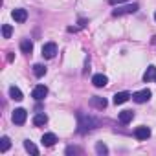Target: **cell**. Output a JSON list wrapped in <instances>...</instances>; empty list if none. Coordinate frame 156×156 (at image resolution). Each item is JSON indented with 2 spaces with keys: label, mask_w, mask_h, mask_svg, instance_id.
Here are the masks:
<instances>
[{
  "label": "cell",
  "mask_w": 156,
  "mask_h": 156,
  "mask_svg": "<svg viewBox=\"0 0 156 156\" xmlns=\"http://www.w3.org/2000/svg\"><path fill=\"white\" fill-rule=\"evenodd\" d=\"M9 96H11V99H15V101H22V98H24L19 87H11V88H9Z\"/></svg>",
  "instance_id": "cell-16"
},
{
  "label": "cell",
  "mask_w": 156,
  "mask_h": 156,
  "mask_svg": "<svg viewBox=\"0 0 156 156\" xmlns=\"http://www.w3.org/2000/svg\"><path fill=\"white\" fill-rule=\"evenodd\" d=\"M11 33H13V28H11L9 24H4V26H2V35H4V39H9Z\"/></svg>",
  "instance_id": "cell-22"
},
{
  "label": "cell",
  "mask_w": 156,
  "mask_h": 156,
  "mask_svg": "<svg viewBox=\"0 0 156 156\" xmlns=\"http://www.w3.org/2000/svg\"><path fill=\"white\" fill-rule=\"evenodd\" d=\"M130 98H132V96H130L129 92H118V94L114 96V99H112V101H114V105H123V103H125V101H129Z\"/></svg>",
  "instance_id": "cell-12"
},
{
  "label": "cell",
  "mask_w": 156,
  "mask_h": 156,
  "mask_svg": "<svg viewBox=\"0 0 156 156\" xmlns=\"http://www.w3.org/2000/svg\"><path fill=\"white\" fill-rule=\"evenodd\" d=\"M151 90L149 88H145V90H140V92H136V94H132V99L136 101V103H145V101H149L151 99Z\"/></svg>",
  "instance_id": "cell-6"
},
{
  "label": "cell",
  "mask_w": 156,
  "mask_h": 156,
  "mask_svg": "<svg viewBox=\"0 0 156 156\" xmlns=\"http://www.w3.org/2000/svg\"><path fill=\"white\" fill-rule=\"evenodd\" d=\"M46 96H48V88H46L44 85H37V87L33 88V92H31V98H33L35 101H42Z\"/></svg>",
  "instance_id": "cell-5"
},
{
  "label": "cell",
  "mask_w": 156,
  "mask_h": 156,
  "mask_svg": "<svg viewBox=\"0 0 156 156\" xmlns=\"http://www.w3.org/2000/svg\"><path fill=\"white\" fill-rule=\"evenodd\" d=\"M9 147H11L9 138H8V136H2V140H0V152H6Z\"/></svg>",
  "instance_id": "cell-18"
},
{
  "label": "cell",
  "mask_w": 156,
  "mask_h": 156,
  "mask_svg": "<svg viewBox=\"0 0 156 156\" xmlns=\"http://www.w3.org/2000/svg\"><path fill=\"white\" fill-rule=\"evenodd\" d=\"M96 152H98V154H107L108 149H107V145H105L103 141H98V143H96Z\"/></svg>",
  "instance_id": "cell-21"
},
{
  "label": "cell",
  "mask_w": 156,
  "mask_h": 156,
  "mask_svg": "<svg viewBox=\"0 0 156 156\" xmlns=\"http://www.w3.org/2000/svg\"><path fill=\"white\" fill-rule=\"evenodd\" d=\"M134 136H136V140H147L151 136V129L149 127H138L134 130Z\"/></svg>",
  "instance_id": "cell-11"
},
{
  "label": "cell",
  "mask_w": 156,
  "mask_h": 156,
  "mask_svg": "<svg viewBox=\"0 0 156 156\" xmlns=\"http://www.w3.org/2000/svg\"><path fill=\"white\" fill-rule=\"evenodd\" d=\"M140 9V6L138 4H129V6H123V8H118V9H114L112 11V15L114 17H121V15H132V13H136Z\"/></svg>",
  "instance_id": "cell-2"
},
{
  "label": "cell",
  "mask_w": 156,
  "mask_h": 156,
  "mask_svg": "<svg viewBox=\"0 0 156 156\" xmlns=\"http://www.w3.org/2000/svg\"><path fill=\"white\" fill-rule=\"evenodd\" d=\"M108 2H110L112 6H116V4H123V2H127V0H108Z\"/></svg>",
  "instance_id": "cell-24"
},
{
  "label": "cell",
  "mask_w": 156,
  "mask_h": 156,
  "mask_svg": "<svg viewBox=\"0 0 156 156\" xmlns=\"http://www.w3.org/2000/svg\"><path fill=\"white\" fill-rule=\"evenodd\" d=\"M11 17L15 19V22H24L28 19V11L22 9V8H19V9H13L11 11Z\"/></svg>",
  "instance_id": "cell-8"
},
{
  "label": "cell",
  "mask_w": 156,
  "mask_h": 156,
  "mask_svg": "<svg viewBox=\"0 0 156 156\" xmlns=\"http://www.w3.org/2000/svg\"><path fill=\"white\" fill-rule=\"evenodd\" d=\"M154 77H156V66H152V64H151V66L147 68V72L143 73V81H145V83H149V81H152V79H154Z\"/></svg>",
  "instance_id": "cell-15"
},
{
  "label": "cell",
  "mask_w": 156,
  "mask_h": 156,
  "mask_svg": "<svg viewBox=\"0 0 156 156\" xmlns=\"http://www.w3.org/2000/svg\"><path fill=\"white\" fill-rule=\"evenodd\" d=\"M90 105L94 107V108H99V110H103V108H107V99L105 98H99V96H94L92 99H90Z\"/></svg>",
  "instance_id": "cell-9"
},
{
  "label": "cell",
  "mask_w": 156,
  "mask_h": 156,
  "mask_svg": "<svg viewBox=\"0 0 156 156\" xmlns=\"http://www.w3.org/2000/svg\"><path fill=\"white\" fill-rule=\"evenodd\" d=\"M92 83H94V87L103 88V87H107V83H108V77L103 75V73H96V75L92 77Z\"/></svg>",
  "instance_id": "cell-7"
},
{
  "label": "cell",
  "mask_w": 156,
  "mask_h": 156,
  "mask_svg": "<svg viewBox=\"0 0 156 156\" xmlns=\"http://www.w3.org/2000/svg\"><path fill=\"white\" fill-rule=\"evenodd\" d=\"M154 20H156V13H154Z\"/></svg>",
  "instance_id": "cell-25"
},
{
  "label": "cell",
  "mask_w": 156,
  "mask_h": 156,
  "mask_svg": "<svg viewBox=\"0 0 156 156\" xmlns=\"http://www.w3.org/2000/svg\"><path fill=\"white\" fill-rule=\"evenodd\" d=\"M55 53H57V44L55 42H46L42 46V57L44 59H53Z\"/></svg>",
  "instance_id": "cell-4"
},
{
  "label": "cell",
  "mask_w": 156,
  "mask_h": 156,
  "mask_svg": "<svg viewBox=\"0 0 156 156\" xmlns=\"http://www.w3.org/2000/svg\"><path fill=\"white\" fill-rule=\"evenodd\" d=\"M132 118H134V112H132V110H123V112H119V123H123V125L130 123Z\"/></svg>",
  "instance_id": "cell-13"
},
{
  "label": "cell",
  "mask_w": 156,
  "mask_h": 156,
  "mask_svg": "<svg viewBox=\"0 0 156 156\" xmlns=\"http://www.w3.org/2000/svg\"><path fill=\"white\" fill-rule=\"evenodd\" d=\"M96 125H98V121L96 119H92L90 116H85V114H79V130L81 134H85V132H88V130H92V129H96Z\"/></svg>",
  "instance_id": "cell-1"
},
{
  "label": "cell",
  "mask_w": 156,
  "mask_h": 156,
  "mask_svg": "<svg viewBox=\"0 0 156 156\" xmlns=\"http://www.w3.org/2000/svg\"><path fill=\"white\" fill-rule=\"evenodd\" d=\"M55 141H57V136H55L53 132H48V134H44V136L41 138V143H42L44 147H53Z\"/></svg>",
  "instance_id": "cell-10"
},
{
  "label": "cell",
  "mask_w": 156,
  "mask_h": 156,
  "mask_svg": "<svg viewBox=\"0 0 156 156\" xmlns=\"http://www.w3.org/2000/svg\"><path fill=\"white\" fill-rule=\"evenodd\" d=\"M79 152H81L79 147H68L66 149V154H79Z\"/></svg>",
  "instance_id": "cell-23"
},
{
  "label": "cell",
  "mask_w": 156,
  "mask_h": 156,
  "mask_svg": "<svg viewBox=\"0 0 156 156\" xmlns=\"http://www.w3.org/2000/svg\"><path fill=\"white\" fill-rule=\"evenodd\" d=\"M33 73H35L37 77H42V75L46 73V66H44V64H35V66H33Z\"/></svg>",
  "instance_id": "cell-19"
},
{
  "label": "cell",
  "mask_w": 156,
  "mask_h": 156,
  "mask_svg": "<svg viewBox=\"0 0 156 156\" xmlns=\"http://www.w3.org/2000/svg\"><path fill=\"white\" fill-rule=\"evenodd\" d=\"M20 50H22V53H31V51H33L31 41H30V39H24V41L20 42Z\"/></svg>",
  "instance_id": "cell-17"
},
{
  "label": "cell",
  "mask_w": 156,
  "mask_h": 156,
  "mask_svg": "<svg viewBox=\"0 0 156 156\" xmlns=\"http://www.w3.org/2000/svg\"><path fill=\"white\" fill-rule=\"evenodd\" d=\"M154 81H156V77H154Z\"/></svg>",
  "instance_id": "cell-26"
},
{
  "label": "cell",
  "mask_w": 156,
  "mask_h": 156,
  "mask_svg": "<svg viewBox=\"0 0 156 156\" xmlns=\"http://www.w3.org/2000/svg\"><path fill=\"white\" fill-rule=\"evenodd\" d=\"M46 123H48V116H46L44 112L35 114V118H33V125H35V127H42V125H46Z\"/></svg>",
  "instance_id": "cell-14"
},
{
  "label": "cell",
  "mask_w": 156,
  "mask_h": 156,
  "mask_svg": "<svg viewBox=\"0 0 156 156\" xmlns=\"http://www.w3.org/2000/svg\"><path fill=\"white\" fill-rule=\"evenodd\" d=\"M11 119H13L15 125H24L26 119H28V112L24 108H15L13 114H11Z\"/></svg>",
  "instance_id": "cell-3"
},
{
  "label": "cell",
  "mask_w": 156,
  "mask_h": 156,
  "mask_svg": "<svg viewBox=\"0 0 156 156\" xmlns=\"http://www.w3.org/2000/svg\"><path fill=\"white\" fill-rule=\"evenodd\" d=\"M24 149H26L28 152H31V154H39V149H37L30 140H26V141H24Z\"/></svg>",
  "instance_id": "cell-20"
}]
</instances>
